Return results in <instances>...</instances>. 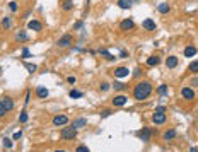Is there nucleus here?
Returning a JSON list of instances; mask_svg holds the SVG:
<instances>
[{
    "mask_svg": "<svg viewBox=\"0 0 198 152\" xmlns=\"http://www.w3.org/2000/svg\"><path fill=\"white\" fill-rule=\"evenodd\" d=\"M120 57H123V58H125V57H128V51H125V50H121V51H120Z\"/></svg>",
    "mask_w": 198,
    "mask_h": 152,
    "instance_id": "nucleus-45",
    "label": "nucleus"
},
{
    "mask_svg": "<svg viewBox=\"0 0 198 152\" xmlns=\"http://www.w3.org/2000/svg\"><path fill=\"white\" fill-rule=\"evenodd\" d=\"M109 87H111V86H109L108 82H101V91H104V92H106V91L109 89Z\"/></svg>",
    "mask_w": 198,
    "mask_h": 152,
    "instance_id": "nucleus-37",
    "label": "nucleus"
},
{
    "mask_svg": "<svg viewBox=\"0 0 198 152\" xmlns=\"http://www.w3.org/2000/svg\"><path fill=\"white\" fill-rule=\"evenodd\" d=\"M152 133H154V130H150L149 126H143L142 130L138 132V137H140V140H142V142H149V140H150V137H152Z\"/></svg>",
    "mask_w": 198,
    "mask_h": 152,
    "instance_id": "nucleus-7",
    "label": "nucleus"
},
{
    "mask_svg": "<svg viewBox=\"0 0 198 152\" xmlns=\"http://www.w3.org/2000/svg\"><path fill=\"white\" fill-rule=\"evenodd\" d=\"M16 41L17 43H26V41H29V34H26V31H19L16 34Z\"/></svg>",
    "mask_w": 198,
    "mask_h": 152,
    "instance_id": "nucleus-18",
    "label": "nucleus"
},
{
    "mask_svg": "<svg viewBox=\"0 0 198 152\" xmlns=\"http://www.w3.org/2000/svg\"><path fill=\"white\" fill-rule=\"evenodd\" d=\"M101 116H103V118L111 116V109H106V111H103V113H101Z\"/></svg>",
    "mask_w": 198,
    "mask_h": 152,
    "instance_id": "nucleus-41",
    "label": "nucleus"
},
{
    "mask_svg": "<svg viewBox=\"0 0 198 152\" xmlns=\"http://www.w3.org/2000/svg\"><path fill=\"white\" fill-rule=\"evenodd\" d=\"M24 67H26V70L29 74H34L36 70H38V65L36 63H29V62H24Z\"/></svg>",
    "mask_w": 198,
    "mask_h": 152,
    "instance_id": "nucleus-25",
    "label": "nucleus"
},
{
    "mask_svg": "<svg viewBox=\"0 0 198 152\" xmlns=\"http://www.w3.org/2000/svg\"><path fill=\"white\" fill-rule=\"evenodd\" d=\"M133 77H135V79L142 77V69H140V67H137V69L133 70Z\"/></svg>",
    "mask_w": 198,
    "mask_h": 152,
    "instance_id": "nucleus-35",
    "label": "nucleus"
},
{
    "mask_svg": "<svg viewBox=\"0 0 198 152\" xmlns=\"http://www.w3.org/2000/svg\"><path fill=\"white\" fill-rule=\"evenodd\" d=\"M48 94H50V91H48L44 86H38V87H36V96H38L39 99H44V97H48Z\"/></svg>",
    "mask_w": 198,
    "mask_h": 152,
    "instance_id": "nucleus-16",
    "label": "nucleus"
},
{
    "mask_svg": "<svg viewBox=\"0 0 198 152\" xmlns=\"http://www.w3.org/2000/svg\"><path fill=\"white\" fill-rule=\"evenodd\" d=\"M191 86H193V87H198V77H193V79H191Z\"/></svg>",
    "mask_w": 198,
    "mask_h": 152,
    "instance_id": "nucleus-43",
    "label": "nucleus"
},
{
    "mask_svg": "<svg viewBox=\"0 0 198 152\" xmlns=\"http://www.w3.org/2000/svg\"><path fill=\"white\" fill-rule=\"evenodd\" d=\"M0 72H2V67H0Z\"/></svg>",
    "mask_w": 198,
    "mask_h": 152,
    "instance_id": "nucleus-47",
    "label": "nucleus"
},
{
    "mask_svg": "<svg viewBox=\"0 0 198 152\" xmlns=\"http://www.w3.org/2000/svg\"><path fill=\"white\" fill-rule=\"evenodd\" d=\"M86 123H87L86 118H79V120H73L72 125L75 126V128H82V126H86Z\"/></svg>",
    "mask_w": 198,
    "mask_h": 152,
    "instance_id": "nucleus-26",
    "label": "nucleus"
},
{
    "mask_svg": "<svg viewBox=\"0 0 198 152\" xmlns=\"http://www.w3.org/2000/svg\"><path fill=\"white\" fill-rule=\"evenodd\" d=\"M69 96L72 97V99H80V97H82L84 94H82L80 91H70V92H69Z\"/></svg>",
    "mask_w": 198,
    "mask_h": 152,
    "instance_id": "nucleus-30",
    "label": "nucleus"
},
{
    "mask_svg": "<svg viewBox=\"0 0 198 152\" xmlns=\"http://www.w3.org/2000/svg\"><path fill=\"white\" fill-rule=\"evenodd\" d=\"M133 27H135V22H133V19H132V17L123 19V21L120 22V29L121 31H132Z\"/></svg>",
    "mask_w": 198,
    "mask_h": 152,
    "instance_id": "nucleus-9",
    "label": "nucleus"
},
{
    "mask_svg": "<svg viewBox=\"0 0 198 152\" xmlns=\"http://www.w3.org/2000/svg\"><path fill=\"white\" fill-rule=\"evenodd\" d=\"M21 137H22V132H21V130H17V132H16V133L12 135V139H14V140H19V139H21Z\"/></svg>",
    "mask_w": 198,
    "mask_h": 152,
    "instance_id": "nucleus-38",
    "label": "nucleus"
},
{
    "mask_svg": "<svg viewBox=\"0 0 198 152\" xmlns=\"http://www.w3.org/2000/svg\"><path fill=\"white\" fill-rule=\"evenodd\" d=\"M152 84L149 82V80H140V82L137 84V86L133 87V97L137 101H145L150 97L152 94Z\"/></svg>",
    "mask_w": 198,
    "mask_h": 152,
    "instance_id": "nucleus-1",
    "label": "nucleus"
},
{
    "mask_svg": "<svg viewBox=\"0 0 198 152\" xmlns=\"http://www.w3.org/2000/svg\"><path fill=\"white\" fill-rule=\"evenodd\" d=\"M82 26H84V22H82V21H79V22H75V26H73V27H75V29H80Z\"/></svg>",
    "mask_w": 198,
    "mask_h": 152,
    "instance_id": "nucleus-44",
    "label": "nucleus"
},
{
    "mask_svg": "<svg viewBox=\"0 0 198 152\" xmlns=\"http://www.w3.org/2000/svg\"><path fill=\"white\" fill-rule=\"evenodd\" d=\"M145 63H147L149 67H157V65L161 63V58L157 57V55H152V57H149V58H147V62H145Z\"/></svg>",
    "mask_w": 198,
    "mask_h": 152,
    "instance_id": "nucleus-19",
    "label": "nucleus"
},
{
    "mask_svg": "<svg viewBox=\"0 0 198 152\" xmlns=\"http://www.w3.org/2000/svg\"><path fill=\"white\" fill-rule=\"evenodd\" d=\"M73 9V0H63L62 2V10L63 12H70Z\"/></svg>",
    "mask_w": 198,
    "mask_h": 152,
    "instance_id": "nucleus-20",
    "label": "nucleus"
},
{
    "mask_svg": "<svg viewBox=\"0 0 198 152\" xmlns=\"http://www.w3.org/2000/svg\"><path fill=\"white\" fill-rule=\"evenodd\" d=\"M181 97L186 101H193L195 99V89L193 87H183L181 89Z\"/></svg>",
    "mask_w": 198,
    "mask_h": 152,
    "instance_id": "nucleus-6",
    "label": "nucleus"
},
{
    "mask_svg": "<svg viewBox=\"0 0 198 152\" xmlns=\"http://www.w3.org/2000/svg\"><path fill=\"white\" fill-rule=\"evenodd\" d=\"M97 53H99V55H103L104 58H108L109 62H115V60H116V57H115V55H111L108 50H97Z\"/></svg>",
    "mask_w": 198,
    "mask_h": 152,
    "instance_id": "nucleus-24",
    "label": "nucleus"
},
{
    "mask_svg": "<svg viewBox=\"0 0 198 152\" xmlns=\"http://www.w3.org/2000/svg\"><path fill=\"white\" fill-rule=\"evenodd\" d=\"M169 10H171V7H169V4H166V2H162V4L157 5V12L159 14H168Z\"/></svg>",
    "mask_w": 198,
    "mask_h": 152,
    "instance_id": "nucleus-23",
    "label": "nucleus"
},
{
    "mask_svg": "<svg viewBox=\"0 0 198 152\" xmlns=\"http://www.w3.org/2000/svg\"><path fill=\"white\" fill-rule=\"evenodd\" d=\"M133 2L132 0H118V7L120 9H132Z\"/></svg>",
    "mask_w": 198,
    "mask_h": 152,
    "instance_id": "nucleus-22",
    "label": "nucleus"
},
{
    "mask_svg": "<svg viewBox=\"0 0 198 152\" xmlns=\"http://www.w3.org/2000/svg\"><path fill=\"white\" fill-rule=\"evenodd\" d=\"M9 113V111H7V109H5V106L2 104V101H0V118H4L5 115Z\"/></svg>",
    "mask_w": 198,
    "mask_h": 152,
    "instance_id": "nucleus-32",
    "label": "nucleus"
},
{
    "mask_svg": "<svg viewBox=\"0 0 198 152\" xmlns=\"http://www.w3.org/2000/svg\"><path fill=\"white\" fill-rule=\"evenodd\" d=\"M29 57H31V51L27 48H24V50H22V58H29Z\"/></svg>",
    "mask_w": 198,
    "mask_h": 152,
    "instance_id": "nucleus-36",
    "label": "nucleus"
},
{
    "mask_svg": "<svg viewBox=\"0 0 198 152\" xmlns=\"http://www.w3.org/2000/svg\"><path fill=\"white\" fill-rule=\"evenodd\" d=\"M77 132H79V128H75L73 125H70V126L65 125L63 130L60 132V137H62V140H75L77 139Z\"/></svg>",
    "mask_w": 198,
    "mask_h": 152,
    "instance_id": "nucleus-2",
    "label": "nucleus"
},
{
    "mask_svg": "<svg viewBox=\"0 0 198 152\" xmlns=\"http://www.w3.org/2000/svg\"><path fill=\"white\" fill-rule=\"evenodd\" d=\"M189 72H191V74H198V60L189 63Z\"/></svg>",
    "mask_w": 198,
    "mask_h": 152,
    "instance_id": "nucleus-29",
    "label": "nucleus"
},
{
    "mask_svg": "<svg viewBox=\"0 0 198 152\" xmlns=\"http://www.w3.org/2000/svg\"><path fill=\"white\" fill-rule=\"evenodd\" d=\"M113 75H115V79H116V80L126 79L130 75V69H128V67H116V69H115V72H113Z\"/></svg>",
    "mask_w": 198,
    "mask_h": 152,
    "instance_id": "nucleus-4",
    "label": "nucleus"
},
{
    "mask_svg": "<svg viewBox=\"0 0 198 152\" xmlns=\"http://www.w3.org/2000/svg\"><path fill=\"white\" fill-rule=\"evenodd\" d=\"M113 89H116V91H125L126 86L125 84H121V82H113Z\"/></svg>",
    "mask_w": 198,
    "mask_h": 152,
    "instance_id": "nucleus-31",
    "label": "nucleus"
},
{
    "mask_svg": "<svg viewBox=\"0 0 198 152\" xmlns=\"http://www.w3.org/2000/svg\"><path fill=\"white\" fill-rule=\"evenodd\" d=\"M0 26L4 27L5 31H9L10 27H12V19H10V17H4L2 21H0Z\"/></svg>",
    "mask_w": 198,
    "mask_h": 152,
    "instance_id": "nucleus-21",
    "label": "nucleus"
},
{
    "mask_svg": "<svg viewBox=\"0 0 198 152\" xmlns=\"http://www.w3.org/2000/svg\"><path fill=\"white\" fill-rule=\"evenodd\" d=\"M178 137V132L174 130V128H169V130H166L162 133V139L166 140V142H171V140H174Z\"/></svg>",
    "mask_w": 198,
    "mask_h": 152,
    "instance_id": "nucleus-12",
    "label": "nucleus"
},
{
    "mask_svg": "<svg viewBox=\"0 0 198 152\" xmlns=\"http://www.w3.org/2000/svg\"><path fill=\"white\" fill-rule=\"evenodd\" d=\"M27 29L29 31H41L43 29V22L38 21V19H31V21L27 22Z\"/></svg>",
    "mask_w": 198,
    "mask_h": 152,
    "instance_id": "nucleus-11",
    "label": "nucleus"
},
{
    "mask_svg": "<svg viewBox=\"0 0 198 152\" xmlns=\"http://www.w3.org/2000/svg\"><path fill=\"white\" fill-rule=\"evenodd\" d=\"M53 125L55 126L69 125V116H67V115H56V116H53Z\"/></svg>",
    "mask_w": 198,
    "mask_h": 152,
    "instance_id": "nucleus-8",
    "label": "nucleus"
},
{
    "mask_svg": "<svg viewBox=\"0 0 198 152\" xmlns=\"http://www.w3.org/2000/svg\"><path fill=\"white\" fill-rule=\"evenodd\" d=\"M142 26H143L145 31H155L157 29V24H155L154 19H145V21L142 22Z\"/></svg>",
    "mask_w": 198,
    "mask_h": 152,
    "instance_id": "nucleus-14",
    "label": "nucleus"
},
{
    "mask_svg": "<svg viewBox=\"0 0 198 152\" xmlns=\"http://www.w3.org/2000/svg\"><path fill=\"white\" fill-rule=\"evenodd\" d=\"M126 103H128V97H126V96H123V94L115 96V97H113V106H116V108H121V106H125Z\"/></svg>",
    "mask_w": 198,
    "mask_h": 152,
    "instance_id": "nucleus-10",
    "label": "nucleus"
},
{
    "mask_svg": "<svg viewBox=\"0 0 198 152\" xmlns=\"http://www.w3.org/2000/svg\"><path fill=\"white\" fill-rule=\"evenodd\" d=\"M58 48H70L72 46V34H63L58 41H56Z\"/></svg>",
    "mask_w": 198,
    "mask_h": 152,
    "instance_id": "nucleus-5",
    "label": "nucleus"
},
{
    "mask_svg": "<svg viewBox=\"0 0 198 152\" xmlns=\"http://www.w3.org/2000/svg\"><path fill=\"white\" fill-rule=\"evenodd\" d=\"M132 2H133V4H140V2H142V0H132Z\"/></svg>",
    "mask_w": 198,
    "mask_h": 152,
    "instance_id": "nucleus-46",
    "label": "nucleus"
},
{
    "mask_svg": "<svg viewBox=\"0 0 198 152\" xmlns=\"http://www.w3.org/2000/svg\"><path fill=\"white\" fill-rule=\"evenodd\" d=\"M12 145H14V143H12V140H10V139H4V147L5 149H12Z\"/></svg>",
    "mask_w": 198,
    "mask_h": 152,
    "instance_id": "nucleus-33",
    "label": "nucleus"
},
{
    "mask_svg": "<svg viewBox=\"0 0 198 152\" xmlns=\"http://www.w3.org/2000/svg\"><path fill=\"white\" fill-rule=\"evenodd\" d=\"M168 91H169V87L166 86V84H161V86L157 87V94L162 96V97H164V96H168Z\"/></svg>",
    "mask_w": 198,
    "mask_h": 152,
    "instance_id": "nucleus-27",
    "label": "nucleus"
},
{
    "mask_svg": "<svg viewBox=\"0 0 198 152\" xmlns=\"http://www.w3.org/2000/svg\"><path fill=\"white\" fill-rule=\"evenodd\" d=\"M75 150H77V152H87V150H89V147H86V145H79Z\"/></svg>",
    "mask_w": 198,
    "mask_h": 152,
    "instance_id": "nucleus-39",
    "label": "nucleus"
},
{
    "mask_svg": "<svg viewBox=\"0 0 198 152\" xmlns=\"http://www.w3.org/2000/svg\"><path fill=\"white\" fill-rule=\"evenodd\" d=\"M152 123L154 125H162V123H166V120H168V113L166 111H161V109H154V115H152Z\"/></svg>",
    "mask_w": 198,
    "mask_h": 152,
    "instance_id": "nucleus-3",
    "label": "nucleus"
},
{
    "mask_svg": "<svg viewBox=\"0 0 198 152\" xmlns=\"http://www.w3.org/2000/svg\"><path fill=\"white\" fill-rule=\"evenodd\" d=\"M196 53H198V48H195V46H186L185 48V51H183V55H185L186 58H195L196 57Z\"/></svg>",
    "mask_w": 198,
    "mask_h": 152,
    "instance_id": "nucleus-13",
    "label": "nucleus"
},
{
    "mask_svg": "<svg viewBox=\"0 0 198 152\" xmlns=\"http://www.w3.org/2000/svg\"><path fill=\"white\" fill-rule=\"evenodd\" d=\"M9 9L12 10V12H17V9H19L17 2H10V4H9Z\"/></svg>",
    "mask_w": 198,
    "mask_h": 152,
    "instance_id": "nucleus-34",
    "label": "nucleus"
},
{
    "mask_svg": "<svg viewBox=\"0 0 198 152\" xmlns=\"http://www.w3.org/2000/svg\"><path fill=\"white\" fill-rule=\"evenodd\" d=\"M27 120H29V116H27V111H26V108H22L21 115H19V122H21V123H26Z\"/></svg>",
    "mask_w": 198,
    "mask_h": 152,
    "instance_id": "nucleus-28",
    "label": "nucleus"
},
{
    "mask_svg": "<svg viewBox=\"0 0 198 152\" xmlns=\"http://www.w3.org/2000/svg\"><path fill=\"white\" fill-rule=\"evenodd\" d=\"M178 63H179V60H178V57H174V55L166 58V67H168V69H176Z\"/></svg>",
    "mask_w": 198,
    "mask_h": 152,
    "instance_id": "nucleus-15",
    "label": "nucleus"
},
{
    "mask_svg": "<svg viewBox=\"0 0 198 152\" xmlns=\"http://www.w3.org/2000/svg\"><path fill=\"white\" fill-rule=\"evenodd\" d=\"M0 101H2V104L5 106V109H7V111H12V109H14V99H12V97L5 96L4 99H0Z\"/></svg>",
    "mask_w": 198,
    "mask_h": 152,
    "instance_id": "nucleus-17",
    "label": "nucleus"
},
{
    "mask_svg": "<svg viewBox=\"0 0 198 152\" xmlns=\"http://www.w3.org/2000/svg\"><path fill=\"white\" fill-rule=\"evenodd\" d=\"M29 99H31V92H27V94H26V99H24V108H27V104H29Z\"/></svg>",
    "mask_w": 198,
    "mask_h": 152,
    "instance_id": "nucleus-40",
    "label": "nucleus"
},
{
    "mask_svg": "<svg viewBox=\"0 0 198 152\" xmlns=\"http://www.w3.org/2000/svg\"><path fill=\"white\" fill-rule=\"evenodd\" d=\"M67 82H69V84H75V82H77V79L73 77V75H70V77H67Z\"/></svg>",
    "mask_w": 198,
    "mask_h": 152,
    "instance_id": "nucleus-42",
    "label": "nucleus"
}]
</instances>
